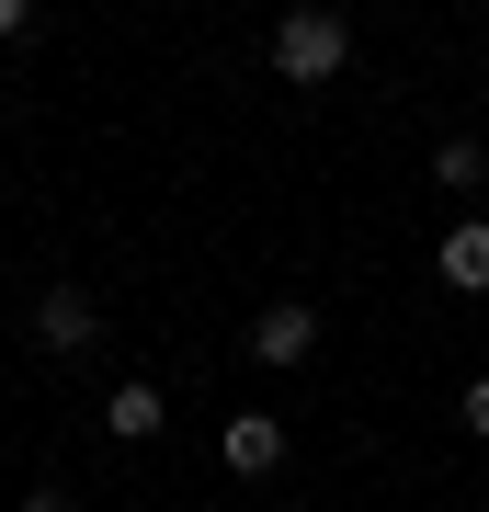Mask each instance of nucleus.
<instances>
[{
	"mask_svg": "<svg viewBox=\"0 0 489 512\" xmlns=\"http://www.w3.org/2000/svg\"><path fill=\"white\" fill-rule=\"evenodd\" d=\"M342 69H353V23H342V12H285V23H273V80L330 92Z\"/></svg>",
	"mask_w": 489,
	"mask_h": 512,
	"instance_id": "f257e3e1",
	"label": "nucleus"
},
{
	"mask_svg": "<svg viewBox=\"0 0 489 512\" xmlns=\"http://www.w3.org/2000/svg\"><path fill=\"white\" fill-rule=\"evenodd\" d=\"M103 342V296L91 285H46L35 296V353H91Z\"/></svg>",
	"mask_w": 489,
	"mask_h": 512,
	"instance_id": "f03ea898",
	"label": "nucleus"
},
{
	"mask_svg": "<svg viewBox=\"0 0 489 512\" xmlns=\"http://www.w3.org/2000/svg\"><path fill=\"white\" fill-rule=\"evenodd\" d=\"M308 353H319V308H308V296H273V308L251 319V365L285 376V365H308Z\"/></svg>",
	"mask_w": 489,
	"mask_h": 512,
	"instance_id": "7ed1b4c3",
	"label": "nucleus"
},
{
	"mask_svg": "<svg viewBox=\"0 0 489 512\" xmlns=\"http://www.w3.org/2000/svg\"><path fill=\"white\" fill-rule=\"evenodd\" d=\"M103 433H114V444H160V433H171V387H160V376H114V387H103Z\"/></svg>",
	"mask_w": 489,
	"mask_h": 512,
	"instance_id": "20e7f679",
	"label": "nucleus"
},
{
	"mask_svg": "<svg viewBox=\"0 0 489 512\" xmlns=\"http://www.w3.org/2000/svg\"><path fill=\"white\" fill-rule=\"evenodd\" d=\"M217 467L228 478H273V467H285V421H273V410H239L228 433H217Z\"/></svg>",
	"mask_w": 489,
	"mask_h": 512,
	"instance_id": "39448f33",
	"label": "nucleus"
},
{
	"mask_svg": "<svg viewBox=\"0 0 489 512\" xmlns=\"http://www.w3.org/2000/svg\"><path fill=\"white\" fill-rule=\"evenodd\" d=\"M433 274H444L455 296H489V217H455V228H444V251H433Z\"/></svg>",
	"mask_w": 489,
	"mask_h": 512,
	"instance_id": "423d86ee",
	"label": "nucleus"
},
{
	"mask_svg": "<svg viewBox=\"0 0 489 512\" xmlns=\"http://www.w3.org/2000/svg\"><path fill=\"white\" fill-rule=\"evenodd\" d=\"M433 183H444V194H478V183H489V148H478V137H444V148H433Z\"/></svg>",
	"mask_w": 489,
	"mask_h": 512,
	"instance_id": "0eeeda50",
	"label": "nucleus"
},
{
	"mask_svg": "<svg viewBox=\"0 0 489 512\" xmlns=\"http://www.w3.org/2000/svg\"><path fill=\"white\" fill-rule=\"evenodd\" d=\"M455 410H467V433L489 444V376H467V399H455Z\"/></svg>",
	"mask_w": 489,
	"mask_h": 512,
	"instance_id": "6e6552de",
	"label": "nucleus"
},
{
	"mask_svg": "<svg viewBox=\"0 0 489 512\" xmlns=\"http://www.w3.org/2000/svg\"><path fill=\"white\" fill-rule=\"evenodd\" d=\"M12 512H80V501H69V490H23Z\"/></svg>",
	"mask_w": 489,
	"mask_h": 512,
	"instance_id": "1a4fd4ad",
	"label": "nucleus"
},
{
	"mask_svg": "<svg viewBox=\"0 0 489 512\" xmlns=\"http://www.w3.org/2000/svg\"><path fill=\"white\" fill-rule=\"evenodd\" d=\"M0 35H23V0H0Z\"/></svg>",
	"mask_w": 489,
	"mask_h": 512,
	"instance_id": "9d476101",
	"label": "nucleus"
}]
</instances>
